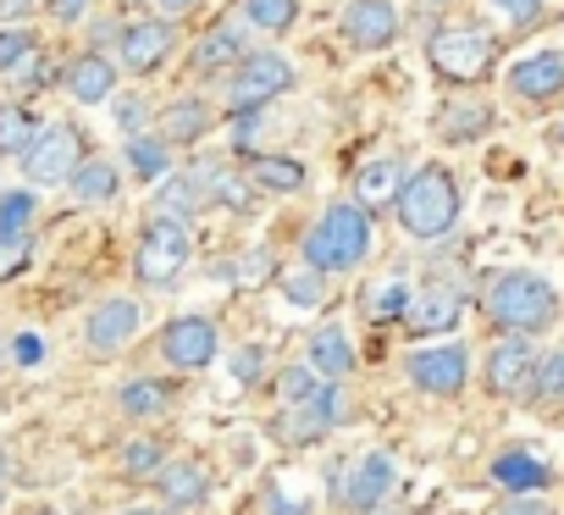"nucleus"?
<instances>
[{
    "label": "nucleus",
    "instance_id": "f257e3e1",
    "mask_svg": "<svg viewBox=\"0 0 564 515\" xmlns=\"http://www.w3.org/2000/svg\"><path fill=\"white\" fill-rule=\"evenodd\" d=\"M371 249H377V211H366L355 194H338L322 205V216L300 238V261L327 278H344L371 261Z\"/></svg>",
    "mask_w": 564,
    "mask_h": 515
},
{
    "label": "nucleus",
    "instance_id": "f03ea898",
    "mask_svg": "<svg viewBox=\"0 0 564 515\" xmlns=\"http://www.w3.org/2000/svg\"><path fill=\"white\" fill-rule=\"evenodd\" d=\"M459 211H465V194H459V178L454 167L443 161H421L404 172L399 194H393V216H399V233L415 238V244H437L459 227Z\"/></svg>",
    "mask_w": 564,
    "mask_h": 515
},
{
    "label": "nucleus",
    "instance_id": "7ed1b4c3",
    "mask_svg": "<svg viewBox=\"0 0 564 515\" xmlns=\"http://www.w3.org/2000/svg\"><path fill=\"white\" fill-rule=\"evenodd\" d=\"M481 316L492 322V333H520V339H536L558 322V289L542 278V272H498L487 289H481Z\"/></svg>",
    "mask_w": 564,
    "mask_h": 515
},
{
    "label": "nucleus",
    "instance_id": "20e7f679",
    "mask_svg": "<svg viewBox=\"0 0 564 515\" xmlns=\"http://www.w3.org/2000/svg\"><path fill=\"white\" fill-rule=\"evenodd\" d=\"M426 67L454 89H476L498 73V34L487 23H470V18L437 23L426 40Z\"/></svg>",
    "mask_w": 564,
    "mask_h": 515
},
{
    "label": "nucleus",
    "instance_id": "39448f33",
    "mask_svg": "<svg viewBox=\"0 0 564 515\" xmlns=\"http://www.w3.org/2000/svg\"><path fill=\"white\" fill-rule=\"evenodd\" d=\"M294 84H300V67H294L289 56L249 45V51L221 73V117H232V111H265L271 100L294 95Z\"/></svg>",
    "mask_w": 564,
    "mask_h": 515
},
{
    "label": "nucleus",
    "instance_id": "423d86ee",
    "mask_svg": "<svg viewBox=\"0 0 564 515\" xmlns=\"http://www.w3.org/2000/svg\"><path fill=\"white\" fill-rule=\"evenodd\" d=\"M194 261V233L188 222H166V216H144L139 238H133V283L161 294V289H177L183 272Z\"/></svg>",
    "mask_w": 564,
    "mask_h": 515
},
{
    "label": "nucleus",
    "instance_id": "0eeeda50",
    "mask_svg": "<svg viewBox=\"0 0 564 515\" xmlns=\"http://www.w3.org/2000/svg\"><path fill=\"white\" fill-rule=\"evenodd\" d=\"M89 133L73 122V117H56V122H40V133L29 139V150L18 155V167H23V183L29 189H56V183H67L73 178V167L89 155V144H84Z\"/></svg>",
    "mask_w": 564,
    "mask_h": 515
},
{
    "label": "nucleus",
    "instance_id": "6e6552de",
    "mask_svg": "<svg viewBox=\"0 0 564 515\" xmlns=\"http://www.w3.org/2000/svg\"><path fill=\"white\" fill-rule=\"evenodd\" d=\"M106 51H111L117 73H128V78H155V73L183 51V40H177V23H166V18H122Z\"/></svg>",
    "mask_w": 564,
    "mask_h": 515
},
{
    "label": "nucleus",
    "instance_id": "1a4fd4ad",
    "mask_svg": "<svg viewBox=\"0 0 564 515\" xmlns=\"http://www.w3.org/2000/svg\"><path fill=\"white\" fill-rule=\"evenodd\" d=\"M327 487H333V504H338V509H355V515H360V509H382L388 493L399 487V460H393L388 449H366L360 460L333 465Z\"/></svg>",
    "mask_w": 564,
    "mask_h": 515
},
{
    "label": "nucleus",
    "instance_id": "9d476101",
    "mask_svg": "<svg viewBox=\"0 0 564 515\" xmlns=\"http://www.w3.org/2000/svg\"><path fill=\"white\" fill-rule=\"evenodd\" d=\"M155 355H161V361H166V372H177V377L205 372V366H216V361H221V328H216L210 316H199V311L172 316V322L155 333Z\"/></svg>",
    "mask_w": 564,
    "mask_h": 515
},
{
    "label": "nucleus",
    "instance_id": "9b49d317",
    "mask_svg": "<svg viewBox=\"0 0 564 515\" xmlns=\"http://www.w3.org/2000/svg\"><path fill=\"white\" fill-rule=\"evenodd\" d=\"M404 377L415 394H432V399H459L470 388V350L459 339H443V344H421L404 355Z\"/></svg>",
    "mask_w": 564,
    "mask_h": 515
},
{
    "label": "nucleus",
    "instance_id": "f8f14e48",
    "mask_svg": "<svg viewBox=\"0 0 564 515\" xmlns=\"http://www.w3.org/2000/svg\"><path fill=\"white\" fill-rule=\"evenodd\" d=\"M139 333H144V300L139 294H106L84 316V350L100 355V361L106 355H122Z\"/></svg>",
    "mask_w": 564,
    "mask_h": 515
},
{
    "label": "nucleus",
    "instance_id": "ddd939ff",
    "mask_svg": "<svg viewBox=\"0 0 564 515\" xmlns=\"http://www.w3.org/2000/svg\"><path fill=\"white\" fill-rule=\"evenodd\" d=\"M531 366H536V344L520 339V333H498L481 355V388L492 399H525Z\"/></svg>",
    "mask_w": 564,
    "mask_h": 515
},
{
    "label": "nucleus",
    "instance_id": "4468645a",
    "mask_svg": "<svg viewBox=\"0 0 564 515\" xmlns=\"http://www.w3.org/2000/svg\"><path fill=\"white\" fill-rule=\"evenodd\" d=\"M338 29H344V45H349V51L377 56V51H388V45L404 34V12L393 7V0H349L344 18H338Z\"/></svg>",
    "mask_w": 564,
    "mask_h": 515
},
{
    "label": "nucleus",
    "instance_id": "2eb2a0df",
    "mask_svg": "<svg viewBox=\"0 0 564 515\" xmlns=\"http://www.w3.org/2000/svg\"><path fill=\"white\" fill-rule=\"evenodd\" d=\"M150 482H155V493H161V509H172V515H188V509H199V504L216 493L210 465L194 460V454H166Z\"/></svg>",
    "mask_w": 564,
    "mask_h": 515
},
{
    "label": "nucleus",
    "instance_id": "dca6fc26",
    "mask_svg": "<svg viewBox=\"0 0 564 515\" xmlns=\"http://www.w3.org/2000/svg\"><path fill=\"white\" fill-rule=\"evenodd\" d=\"M117 84H122L117 62H111L106 51H95V45H84V51H73V56L62 62V95H67L73 106H106V100L117 95Z\"/></svg>",
    "mask_w": 564,
    "mask_h": 515
},
{
    "label": "nucleus",
    "instance_id": "f3484780",
    "mask_svg": "<svg viewBox=\"0 0 564 515\" xmlns=\"http://www.w3.org/2000/svg\"><path fill=\"white\" fill-rule=\"evenodd\" d=\"M216 100L210 95H172L161 111H155V133L172 144V150H194L199 139H210L216 128Z\"/></svg>",
    "mask_w": 564,
    "mask_h": 515
},
{
    "label": "nucleus",
    "instance_id": "a211bd4d",
    "mask_svg": "<svg viewBox=\"0 0 564 515\" xmlns=\"http://www.w3.org/2000/svg\"><path fill=\"white\" fill-rule=\"evenodd\" d=\"M503 89L520 100V106H547L564 95V51H531L520 56L509 73H503Z\"/></svg>",
    "mask_w": 564,
    "mask_h": 515
},
{
    "label": "nucleus",
    "instance_id": "6ab92c4d",
    "mask_svg": "<svg viewBox=\"0 0 564 515\" xmlns=\"http://www.w3.org/2000/svg\"><path fill=\"white\" fill-rule=\"evenodd\" d=\"M465 316V294L454 283H426L410 294V311H404V328L415 339H437V333H454Z\"/></svg>",
    "mask_w": 564,
    "mask_h": 515
},
{
    "label": "nucleus",
    "instance_id": "aec40b11",
    "mask_svg": "<svg viewBox=\"0 0 564 515\" xmlns=\"http://www.w3.org/2000/svg\"><path fill=\"white\" fill-rule=\"evenodd\" d=\"M122 183H128V172H122V161L117 155H84L78 167H73V178L62 183L78 205H89V211H100V205H117L122 200Z\"/></svg>",
    "mask_w": 564,
    "mask_h": 515
},
{
    "label": "nucleus",
    "instance_id": "412c9836",
    "mask_svg": "<svg viewBox=\"0 0 564 515\" xmlns=\"http://www.w3.org/2000/svg\"><path fill=\"white\" fill-rule=\"evenodd\" d=\"M322 383H349L355 377V339H349V328L344 322H322L311 339H305V355H300Z\"/></svg>",
    "mask_w": 564,
    "mask_h": 515
},
{
    "label": "nucleus",
    "instance_id": "4be33fe9",
    "mask_svg": "<svg viewBox=\"0 0 564 515\" xmlns=\"http://www.w3.org/2000/svg\"><path fill=\"white\" fill-rule=\"evenodd\" d=\"M177 410V383L172 377H128L117 388V416L128 427H150V421H166Z\"/></svg>",
    "mask_w": 564,
    "mask_h": 515
},
{
    "label": "nucleus",
    "instance_id": "5701e85b",
    "mask_svg": "<svg viewBox=\"0 0 564 515\" xmlns=\"http://www.w3.org/2000/svg\"><path fill=\"white\" fill-rule=\"evenodd\" d=\"M249 51V29L243 23H216L210 34H199V45H194V56H188V67H194V78H221L238 56Z\"/></svg>",
    "mask_w": 564,
    "mask_h": 515
},
{
    "label": "nucleus",
    "instance_id": "b1692460",
    "mask_svg": "<svg viewBox=\"0 0 564 515\" xmlns=\"http://www.w3.org/2000/svg\"><path fill=\"white\" fill-rule=\"evenodd\" d=\"M432 128H437L443 144H476V139H487V128H492V106L476 100V95H454V100L437 106Z\"/></svg>",
    "mask_w": 564,
    "mask_h": 515
},
{
    "label": "nucleus",
    "instance_id": "393cba45",
    "mask_svg": "<svg viewBox=\"0 0 564 515\" xmlns=\"http://www.w3.org/2000/svg\"><path fill=\"white\" fill-rule=\"evenodd\" d=\"M172 144L155 133V128H144V133H122V172H128V183H161L166 172H172Z\"/></svg>",
    "mask_w": 564,
    "mask_h": 515
},
{
    "label": "nucleus",
    "instance_id": "a878e982",
    "mask_svg": "<svg viewBox=\"0 0 564 515\" xmlns=\"http://www.w3.org/2000/svg\"><path fill=\"white\" fill-rule=\"evenodd\" d=\"M249 189L254 194H305L311 189V167L305 161H294V155H271V150H260V155H249Z\"/></svg>",
    "mask_w": 564,
    "mask_h": 515
},
{
    "label": "nucleus",
    "instance_id": "bb28decb",
    "mask_svg": "<svg viewBox=\"0 0 564 515\" xmlns=\"http://www.w3.org/2000/svg\"><path fill=\"white\" fill-rule=\"evenodd\" d=\"M410 294H415V283H410L404 272H382V278H371V283L360 289V316H366V322H377V328L404 322Z\"/></svg>",
    "mask_w": 564,
    "mask_h": 515
},
{
    "label": "nucleus",
    "instance_id": "cd10ccee",
    "mask_svg": "<svg viewBox=\"0 0 564 515\" xmlns=\"http://www.w3.org/2000/svg\"><path fill=\"white\" fill-rule=\"evenodd\" d=\"M205 211V194L188 183V172H166L161 183H150V205H144V216H166V222H194Z\"/></svg>",
    "mask_w": 564,
    "mask_h": 515
},
{
    "label": "nucleus",
    "instance_id": "c85d7f7f",
    "mask_svg": "<svg viewBox=\"0 0 564 515\" xmlns=\"http://www.w3.org/2000/svg\"><path fill=\"white\" fill-rule=\"evenodd\" d=\"M404 155H377V161H366L360 172H355V200L366 205V211H377V205H393V194H399V183H404Z\"/></svg>",
    "mask_w": 564,
    "mask_h": 515
},
{
    "label": "nucleus",
    "instance_id": "c756f323",
    "mask_svg": "<svg viewBox=\"0 0 564 515\" xmlns=\"http://www.w3.org/2000/svg\"><path fill=\"white\" fill-rule=\"evenodd\" d=\"M492 482H498L503 493H542V487L553 482V471H547L531 449H503V454L492 460Z\"/></svg>",
    "mask_w": 564,
    "mask_h": 515
},
{
    "label": "nucleus",
    "instance_id": "7c9ffc66",
    "mask_svg": "<svg viewBox=\"0 0 564 515\" xmlns=\"http://www.w3.org/2000/svg\"><path fill=\"white\" fill-rule=\"evenodd\" d=\"M525 405L531 410H564V344L542 350L536 366H531V383H525Z\"/></svg>",
    "mask_w": 564,
    "mask_h": 515
},
{
    "label": "nucleus",
    "instance_id": "2f4dec72",
    "mask_svg": "<svg viewBox=\"0 0 564 515\" xmlns=\"http://www.w3.org/2000/svg\"><path fill=\"white\" fill-rule=\"evenodd\" d=\"M300 12H305V0H243L238 23L249 34H260V40H282V34L300 23Z\"/></svg>",
    "mask_w": 564,
    "mask_h": 515
},
{
    "label": "nucleus",
    "instance_id": "473e14b6",
    "mask_svg": "<svg viewBox=\"0 0 564 515\" xmlns=\"http://www.w3.org/2000/svg\"><path fill=\"white\" fill-rule=\"evenodd\" d=\"M40 111L29 100H0V161H18L29 150V139L40 133Z\"/></svg>",
    "mask_w": 564,
    "mask_h": 515
},
{
    "label": "nucleus",
    "instance_id": "72a5a7b5",
    "mask_svg": "<svg viewBox=\"0 0 564 515\" xmlns=\"http://www.w3.org/2000/svg\"><path fill=\"white\" fill-rule=\"evenodd\" d=\"M271 394H276V410H282V405H311V399L322 394V377H316L305 361H289V366H276Z\"/></svg>",
    "mask_w": 564,
    "mask_h": 515
},
{
    "label": "nucleus",
    "instance_id": "f704fd0d",
    "mask_svg": "<svg viewBox=\"0 0 564 515\" xmlns=\"http://www.w3.org/2000/svg\"><path fill=\"white\" fill-rule=\"evenodd\" d=\"M166 454H172V449H166L161 438L139 432V438H128V443H122V454H117V471H122L128 482H139V476H155Z\"/></svg>",
    "mask_w": 564,
    "mask_h": 515
},
{
    "label": "nucleus",
    "instance_id": "c9c22d12",
    "mask_svg": "<svg viewBox=\"0 0 564 515\" xmlns=\"http://www.w3.org/2000/svg\"><path fill=\"white\" fill-rule=\"evenodd\" d=\"M40 227V189H0V233Z\"/></svg>",
    "mask_w": 564,
    "mask_h": 515
},
{
    "label": "nucleus",
    "instance_id": "e433bc0d",
    "mask_svg": "<svg viewBox=\"0 0 564 515\" xmlns=\"http://www.w3.org/2000/svg\"><path fill=\"white\" fill-rule=\"evenodd\" d=\"M276 283H282V294H289L294 305H305V311H316L322 300H327V272H316V267H289V272H276Z\"/></svg>",
    "mask_w": 564,
    "mask_h": 515
},
{
    "label": "nucleus",
    "instance_id": "4c0bfd02",
    "mask_svg": "<svg viewBox=\"0 0 564 515\" xmlns=\"http://www.w3.org/2000/svg\"><path fill=\"white\" fill-rule=\"evenodd\" d=\"M34 267V233H0V283H18Z\"/></svg>",
    "mask_w": 564,
    "mask_h": 515
},
{
    "label": "nucleus",
    "instance_id": "58836bf2",
    "mask_svg": "<svg viewBox=\"0 0 564 515\" xmlns=\"http://www.w3.org/2000/svg\"><path fill=\"white\" fill-rule=\"evenodd\" d=\"M40 51V34L23 23V29H0V78H12L23 73V62Z\"/></svg>",
    "mask_w": 564,
    "mask_h": 515
},
{
    "label": "nucleus",
    "instance_id": "ea45409f",
    "mask_svg": "<svg viewBox=\"0 0 564 515\" xmlns=\"http://www.w3.org/2000/svg\"><path fill=\"white\" fill-rule=\"evenodd\" d=\"M106 106H111V117H117L122 133H144V128L155 122V106H150L144 95H111Z\"/></svg>",
    "mask_w": 564,
    "mask_h": 515
},
{
    "label": "nucleus",
    "instance_id": "a19ab883",
    "mask_svg": "<svg viewBox=\"0 0 564 515\" xmlns=\"http://www.w3.org/2000/svg\"><path fill=\"white\" fill-rule=\"evenodd\" d=\"M40 12L51 29H84L89 12H95V0H40Z\"/></svg>",
    "mask_w": 564,
    "mask_h": 515
},
{
    "label": "nucleus",
    "instance_id": "79ce46f5",
    "mask_svg": "<svg viewBox=\"0 0 564 515\" xmlns=\"http://www.w3.org/2000/svg\"><path fill=\"white\" fill-rule=\"evenodd\" d=\"M487 7H492L503 23H514V29H531V23L542 18V0H487Z\"/></svg>",
    "mask_w": 564,
    "mask_h": 515
},
{
    "label": "nucleus",
    "instance_id": "37998d69",
    "mask_svg": "<svg viewBox=\"0 0 564 515\" xmlns=\"http://www.w3.org/2000/svg\"><path fill=\"white\" fill-rule=\"evenodd\" d=\"M492 515H553V504L542 493H503V504Z\"/></svg>",
    "mask_w": 564,
    "mask_h": 515
},
{
    "label": "nucleus",
    "instance_id": "c03bdc74",
    "mask_svg": "<svg viewBox=\"0 0 564 515\" xmlns=\"http://www.w3.org/2000/svg\"><path fill=\"white\" fill-rule=\"evenodd\" d=\"M7 355H12L18 366H45V339H40V333H18V339L7 344Z\"/></svg>",
    "mask_w": 564,
    "mask_h": 515
},
{
    "label": "nucleus",
    "instance_id": "a18cd8bd",
    "mask_svg": "<svg viewBox=\"0 0 564 515\" xmlns=\"http://www.w3.org/2000/svg\"><path fill=\"white\" fill-rule=\"evenodd\" d=\"M265 361H271V355H265L260 344H243V350H238V361H232L238 383H260V377H265Z\"/></svg>",
    "mask_w": 564,
    "mask_h": 515
},
{
    "label": "nucleus",
    "instance_id": "49530a36",
    "mask_svg": "<svg viewBox=\"0 0 564 515\" xmlns=\"http://www.w3.org/2000/svg\"><path fill=\"white\" fill-rule=\"evenodd\" d=\"M29 18H40V0H0V29H23Z\"/></svg>",
    "mask_w": 564,
    "mask_h": 515
},
{
    "label": "nucleus",
    "instance_id": "de8ad7c7",
    "mask_svg": "<svg viewBox=\"0 0 564 515\" xmlns=\"http://www.w3.org/2000/svg\"><path fill=\"white\" fill-rule=\"evenodd\" d=\"M238 267H243V272H238L243 283H254V278H260V283H265V278H276V261H271V255H265V249H249V255H243V261H238Z\"/></svg>",
    "mask_w": 564,
    "mask_h": 515
},
{
    "label": "nucleus",
    "instance_id": "09e8293b",
    "mask_svg": "<svg viewBox=\"0 0 564 515\" xmlns=\"http://www.w3.org/2000/svg\"><path fill=\"white\" fill-rule=\"evenodd\" d=\"M155 7H161L155 18H166V23H183V18H194V12L205 7V0H155Z\"/></svg>",
    "mask_w": 564,
    "mask_h": 515
},
{
    "label": "nucleus",
    "instance_id": "8fccbe9b",
    "mask_svg": "<svg viewBox=\"0 0 564 515\" xmlns=\"http://www.w3.org/2000/svg\"><path fill=\"white\" fill-rule=\"evenodd\" d=\"M122 515H172V509H161V504H133V509H122Z\"/></svg>",
    "mask_w": 564,
    "mask_h": 515
},
{
    "label": "nucleus",
    "instance_id": "3c124183",
    "mask_svg": "<svg viewBox=\"0 0 564 515\" xmlns=\"http://www.w3.org/2000/svg\"><path fill=\"white\" fill-rule=\"evenodd\" d=\"M18 515H56V509H51V504H23Z\"/></svg>",
    "mask_w": 564,
    "mask_h": 515
},
{
    "label": "nucleus",
    "instance_id": "603ef678",
    "mask_svg": "<svg viewBox=\"0 0 564 515\" xmlns=\"http://www.w3.org/2000/svg\"><path fill=\"white\" fill-rule=\"evenodd\" d=\"M7 465H12V460H7V449H0V476H7Z\"/></svg>",
    "mask_w": 564,
    "mask_h": 515
},
{
    "label": "nucleus",
    "instance_id": "864d4df0",
    "mask_svg": "<svg viewBox=\"0 0 564 515\" xmlns=\"http://www.w3.org/2000/svg\"><path fill=\"white\" fill-rule=\"evenodd\" d=\"M360 515H393V509H388V504H382V509H360Z\"/></svg>",
    "mask_w": 564,
    "mask_h": 515
},
{
    "label": "nucleus",
    "instance_id": "5fc2aeb1",
    "mask_svg": "<svg viewBox=\"0 0 564 515\" xmlns=\"http://www.w3.org/2000/svg\"><path fill=\"white\" fill-rule=\"evenodd\" d=\"M553 139H558V144H564V122H558V128H553Z\"/></svg>",
    "mask_w": 564,
    "mask_h": 515
},
{
    "label": "nucleus",
    "instance_id": "6e6d98bb",
    "mask_svg": "<svg viewBox=\"0 0 564 515\" xmlns=\"http://www.w3.org/2000/svg\"><path fill=\"white\" fill-rule=\"evenodd\" d=\"M426 7H448V0H426Z\"/></svg>",
    "mask_w": 564,
    "mask_h": 515
}]
</instances>
